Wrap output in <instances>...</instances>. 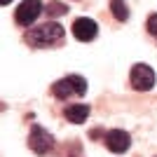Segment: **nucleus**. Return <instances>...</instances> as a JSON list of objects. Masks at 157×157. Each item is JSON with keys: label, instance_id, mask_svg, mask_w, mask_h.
I'll return each instance as SVG.
<instances>
[{"label": "nucleus", "instance_id": "f257e3e1", "mask_svg": "<svg viewBox=\"0 0 157 157\" xmlns=\"http://www.w3.org/2000/svg\"><path fill=\"white\" fill-rule=\"evenodd\" d=\"M63 40V28L59 24H42V26H33L26 31V42L31 47H52Z\"/></svg>", "mask_w": 157, "mask_h": 157}, {"label": "nucleus", "instance_id": "f03ea898", "mask_svg": "<svg viewBox=\"0 0 157 157\" xmlns=\"http://www.w3.org/2000/svg\"><path fill=\"white\" fill-rule=\"evenodd\" d=\"M52 94L56 98H71V96H85L87 94V80L82 75H66L52 87Z\"/></svg>", "mask_w": 157, "mask_h": 157}, {"label": "nucleus", "instance_id": "7ed1b4c3", "mask_svg": "<svg viewBox=\"0 0 157 157\" xmlns=\"http://www.w3.org/2000/svg\"><path fill=\"white\" fill-rule=\"evenodd\" d=\"M155 71H152L148 63H136L131 66V73H129V82L136 92H150L155 87Z\"/></svg>", "mask_w": 157, "mask_h": 157}, {"label": "nucleus", "instance_id": "20e7f679", "mask_svg": "<svg viewBox=\"0 0 157 157\" xmlns=\"http://www.w3.org/2000/svg\"><path fill=\"white\" fill-rule=\"evenodd\" d=\"M42 12H45L42 0H21L19 7H17V12H14V19H17L19 26L28 28V26H33V21L38 19Z\"/></svg>", "mask_w": 157, "mask_h": 157}, {"label": "nucleus", "instance_id": "39448f33", "mask_svg": "<svg viewBox=\"0 0 157 157\" xmlns=\"http://www.w3.org/2000/svg\"><path fill=\"white\" fill-rule=\"evenodd\" d=\"M28 148L33 152H38V155H49L54 150V136L45 127H33L31 134H28Z\"/></svg>", "mask_w": 157, "mask_h": 157}, {"label": "nucleus", "instance_id": "423d86ee", "mask_svg": "<svg viewBox=\"0 0 157 157\" xmlns=\"http://www.w3.org/2000/svg\"><path fill=\"white\" fill-rule=\"evenodd\" d=\"M71 31H73V35H75L78 40L89 42V40H94L98 35V24L94 19H89V17H80V19L73 21Z\"/></svg>", "mask_w": 157, "mask_h": 157}, {"label": "nucleus", "instance_id": "0eeeda50", "mask_svg": "<svg viewBox=\"0 0 157 157\" xmlns=\"http://www.w3.org/2000/svg\"><path fill=\"white\" fill-rule=\"evenodd\" d=\"M105 145H108L110 152H117V155L120 152H127L131 145V136L122 129H110L105 134Z\"/></svg>", "mask_w": 157, "mask_h": 157}, {"label": "nucleus", "instance_id": "6e6552de", "mask_svg": "<svg viewBox=\"0 0 157 157\" xmlns=\"http://www.w3.org/2000/svg\"><path fill=\"white\" fill-rule=\"evenodd\" d=\"M89 113H92L89 105H85V103H73V105H66V108H63V117L68 120V122H73V124H82V122H87Z\"/></svg>", "mask_w": 157, "mask_h": 157}, {"label": "nucleus", "instance_id": "1a4fd4ad", "mask_svg": "<svg viewBox=\"0 0 157 157\" xmlns=\"http://www.w3.org/2000/svg\"><path fill=\"white\" fill-rule=\"evenodd\" d=\"M110 12L117 21H127L129 19V7L124 0H110Z\"/></svg>", "mask_w": 157, "mask_h": 157}, {"label": "nucleus", "instance_id": "9d476101", "mask_svg": "<svg viewBox=\"0 0 157 157\" xmlns=\"http://www.w3.org/2000/svg\"><path fill=\"white\" fill-rule=\"evenodd\" d=\"M45 12L49 14L52 19H56V17H63V14L68 12V7H66L63 2H56V0H54V2H49V5H47V10H45Z\"/></svg>", "mask_w": 157, "mask_h": 157}, {"label": "nucleus", "instance_id": "9b49d317", "mask_svg": "<svg viewBox=\"0 0 157 157\" xmlns=\"http://www.w3.org/2000/svg\"><path fill=\"white\" fill-rule=\"evenodd\" d=\"M145 28H148V33H150L152 38L157 40V14H150V17H148V21H145Z\"/></svg>", "mask_w": 157, "mask_h": 157}, {"label": "nucleus", "instance_id": "f8f14e48", "mask_svg": "<svg viewBox=\"0 0 157 157\" xmlns=\"http://www.w3.org/2000/svg\"><path fill=\"white\" fill-rule=\"evenodd\" d=\"M10 2H12V0H0V5H10Z\"/></svg>", "mask_w": 157, "mask_h": 157}]
</instances>
